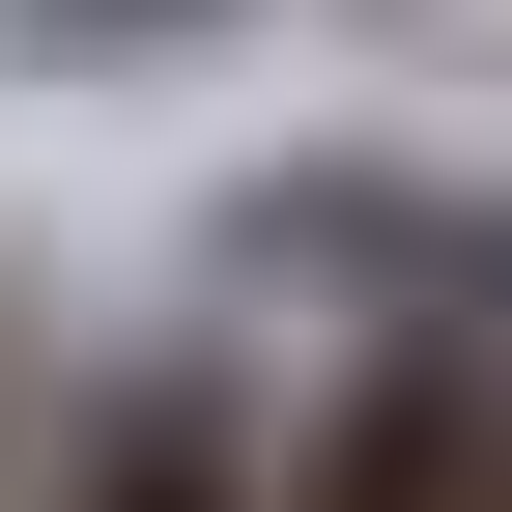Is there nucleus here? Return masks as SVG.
I'll return each instance as SVG.
<instances>
[{
  "label": "nucleus",
  "instance_id": "f257e3e1",
  "mask_svg": "<svg viewBox=\"0 0 512 512\" xmlns=\"http://www.w3.org/2000/svg\"><path fill=\"white\" fill-rule=\"evenodd\" d=\"M228 285L342 313V342H512V171H399V143H313L228 200Z\"/></svg>",
  "mask_w": 512,
  "mask_h": 512
},
{
  "label": "nucleus",
  "instance_id": "f03ea898",
  "mask_svg": "<svg viewBox=\"0 0 512 512\" xmlns=\"http://www.w3.org/2000/svg\"><path fill=\"white\" fill-rule=\"evenodd\" d=\"M256 512H512V342H342Z\"/></svg>",
  "mask_w": 512,
  "mask_h": 512
},
{
  "label": "nucleus",
  "instance_id": "7ed1b4c3",
  "mask_svg": "<svg viewBox=\"0 0 512 512\" xmlns=\"http://www.w3.org/2000/svg\"><path fill=\"white\" fill-rule=\"evenodd\" d=\"M200 29H256V0H0L29 86H143V57H200Z\"/></svg>",
  "mask_w": 512,
  "mask_h": 512
},
{
  "label": "nucleus",
  "instance_id": "20e7f679",
  "mask_svg": "<svg viewBox=\"0 0 512 512\" xmlns=\"http://www.w3.org/2000/svg\"><path fill=\"white\" fill-rule=\"evenodd\" d=\"M29 427H57V399H29V342H0V512H29Z\"/></svg>",
  "mask_w": 512,
  "mask_h": 512
}]
</instances>
